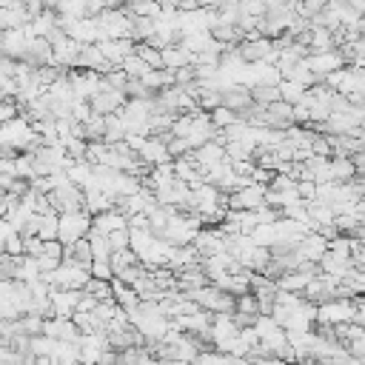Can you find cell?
<instances>
[{"instance_id":"18","label":"cell","mask_w":365,"mask_h":365,"mask_svg":"<svg viewBox=\"0 0 365 365\" xmlns=\"http://www.w3.org/2000/svg\"><path fill=\"white\" fill-rule=\"evenodd\" d=\"M305 86H299V83H294V80H279V100H285L288 106H297V103H302V97H305Z\"/></svg>"},{"instance_id":"24","label":"cell","mask_w":365,"mask_h":365,"mask_svg":"<svg viewBox=\"0 0 365 365\" xmlns=\"http://www.w3.org/2000/svg\"><path fill=\"white\" fill-rule=\"evenodd\" d=\"M108 242H111V251H114V248H128L131 231H128V228H117V231L108 234Z\"/></svg>"},{"instance_id":"3","label":"cell","mask_w":365,"mask_h":365,"mask_svg":"<svg viewBox=\"0 0 365 365\" xmlns=\"http://www.w3.org/2000/svg\"><path fill=\"white\" fill-rule=\"evenodd\" d=\"M354 311H356V305L348 299H328V302H319L314 319L319 325H342V322L354 319Z\"/></svg>"},{"instance_id":"22","label":"cell","mask_w":365,"mask_h":365,"mask_svg":"<svg viewBox=\"0 0 365 365\" xmlns=\"http://www.w3.org/2000/svg\"><path fill=\"white\" fill-rule=\"evenodd\" d=\"M134 51L151 66V68H163V57H160V48H154V46H148V43H137L134 46Z\"/></svg>"},{"instance_id":"7","label":"cell","mask_w":365,"mask_h":365,"mask_svg":"<svg viewBox=\"0 0 365 365\" xmlns=\"http://www.w3.org/2000/svg\"><path fill=\"white\" fill-rule=\"evenodd\" d=\"M134 40L131 37H120V40H97V48H100V54L111 63V66H117L120 68V63L128 57V54H134Z\"/></svg>"},{"instance_id":"8","label":"cell","mask_w":365,"mask_h":365,"mask_svg":"<svg viewBox=\"0 0 365 365\" xmlns=\"http://www.w3.org/2000/svg\"><path fill=\"white\" fill-rule=\"evenodd\" d=\"M302 63H305V66H308V68H311V71H314V74H317V77L322 80L325 74H331V71L342 68V63H345V60H342V54H339V51L334 48V51H319V54H308V57H305Z\"/></svg>"},{"instance_id":"19","label":"cell","mask_w":365,"mask_h":365,"mask_svg":"<svg viewBox=\"0 0 365 365\" xmlns=\"http://www.w3.org/2000/svg\"><path fill=\"white\" fill-rule=\"evenodd\" d=\"M208 120H211V125H214L217 131H222V128L234 125L240 117H237V111H231V108H225V106H217V108L208 111Z\"/></svg>"},{"instance_id":"25","label":"cell","mask_w":365,"mask_h":365,"mask_svg":"<svg viewBox=\"0 0 365 365\" xmlns=\"http://www.w3.org/2000/svg\"><path fill=\"white\" fill-rule=\"evenodd\" d=\"M220 3H222V0H200V6H202V9H217Z\"/></svg>"},{"instance_id":"21","label":"cell","mask_w":365,"mask_h":365,"mask_svg":"<svg viewBox=\"0 0 365 365\" xmlns=\"http://www.w3.org/2000/svg\"><path fill=\"white\" fill-rule=\"evenodd\" d=\"M120 68H123L128 77H143V74H145L151 66H148V63H145V60H143V57L134 51V54H128V57L120 63Z\"/></svg>"},{"instance_id":"10","label":"cell","mask_w":365,"mask_h":365,"mask_svg":"<svg viewBox=\"0 0 365 365\" xmlns=\"http://www.w3.org/2000/svg\"><path fill=\"white\" fill-rule=\"evenodd\" d=\"M137 157H140L143 163H148V165H160V163H171V154H168V145H165V140H160V137H145V143H143V148L137 151Z\"/></svg>"},{"instance_id":"9","label":"cell","mask_w":365,"mask_h":365,"mask_svg":"<svg viewBox=\"0 0 365 365\" xmlns=\"http://www.w3.org/2000/svg\"><path fill=\"white\" fill-rule=\"evenodd\" d=\"M220 106H225V108H231V111H242V108H248L251 106V88L248 86H242V83H228L222 91H220Z\"/></svg>"},{"instance_id":"14","label":"cell","mask_w":365,"mask_h":365,"mask_svg":"<svg viewBox=\"0 0 365 365\" xmlns=\"http://www.w3.org/2000/svg\"><path fill=\"white\" fill-rule=\"evenodd\" d=\"M328 174H331V182H351L356 177V165L351 163V157H342V154H334L328 160Z\"/></svg>"},{"instance_id":"20","label":"cell","mask_w":365,"mask_h":365,"mask_svg":"<svg viewBox=\"0 0 365 365\" xmlns=\"http://www.w3.org/2000/svg\"><path fill=\"white\" fill-rule=\"evenodd\" d=\"M279 100V86H251V103L271 106Z\"/></svg>"},{"instance_id":"15","label":"cell","mask_w":365,"mask_h":365,"mask_svg":"<svg viewBox=\"0 0 365 365\" xmlns=\"http://www.w3.org/2000/svg\"><path fill=\"white\" fill-rule=\"evenodd\" d=\"M140 80H143V86H145L151 94H157V91H163V88L174 86V71H168V68H148Z\"/></svg>"},{"instance_id":"17","label":"cell","mask_w":365,"mask_h":365,"mask_svg":"<svg viewBox=\"0 0 365 365\" xmlns=\"http://www.w3.org/2000/svg\"><path fill=\"white\" fill-rule=\"evenodd\" d=\"M111 271H114V277L120 274V271H125V268H131V265H137L140 259H137V254L131 251V248H114L111 251Z\"/></svg>"},{"instance_id":"5","label":"cell","mask_w":365,"mask_h":365,"mask_svg":"<svg viewBox=\"0 0 365 365\" xmlns=\"http://www.w3.org/2000/svg\"><path fill=\"white\" fill-rule=\"evenodd\" d=\"M83 288H51L48 299H51V314L54 317H71L77 311Z\"/></svg>"},{"instance_id":"12","label":"cell","mask_w":365,"mask_h":365,"mask_svg":"<svg viewBox=\"0 0 365 365\" xmlns=\"http://www.w3.org/2000/svg\"><path fill=\"white\" fill-rule=\"evenodd\" d=\"M29 20H31V14L26 11V6H23L20 0H14L11 6H3V9H0V29H3V31H6V29H23Z\"/></svg>"},{"instance_id":"13","label":"cell","mask_w":365,"mask_h":365,"mask_svg":"<svg viewBox=\"0 0 365 365\" xmlns=\"http://www.w3.org/2000/svg\"><path fill=\"white\" fill-rule=\"evenodd\" d=\"M160 57H163V68H168V71H177L182 66H191V60H194V54H188L180 43H171V46L160 48Z\"/></svg>"},{"instance_id":"1","label":"cell","mask_w":365,"mask_h":365,"mask_svg":"<svg viewBox=\"0 0 365 365\" xmlns=\"http://www.w3.org/2000/svg\"><path fill=\"white\" fill-rule=\"evenodd\" d=\"M88 231H91V214L86 208L57 214V242L60 245H71V242L83 240Z\"/></svg>"},{"instance_id":"23","label":"cell","mask_w":365,"mask_h":365,"mask_svg":"<svg viewBox=\"0 0 365 365\" xmlns=\"http://www.w3.org/2000/svg\"><path fill=\"white\" fill-rule=\"evenodd\" d=\"M91 277H97V279H111L114 277V271H111V262L108 259H91Z\"/></svg>"},{"instance_id":"6","label":"cell","mask_w":365,"mask_h":365,"mask_svg":"<svg viewBox=\"0 0 365 365\" xmlns=\"http://www.w3.org/2000/svg\"><path fill=\"white\" fill-rule=\"evenodd\" d=\"M29 40H31V34L26 31V26L23 29H6L3 40H0V54H6L11 60H23V54L29 48Z\"/></svg>"},{"instance_id":"4","label":"cell","mask_w":365,"mask_h":365,"mask_svg":"<svg viewBox=\"0 0 365 365\" xmlns=\"http://www.w3.org/2000/svg\"><path fill=\"white\" fill-rule=\"evenodd\" d=\"M237 51L245 63H274L277 60V48H274V40L271 37H254V40H242L237 43Z\"/></svg>"},{"instance_id":"11","label":"cell","mask_w":365,"mask_h":365,"mask_svg":"<svg viewBox=\"0 0 365 365\" xmlns=\"http://www.w3.org/2000/svg\"><path fill=\"white\" fill-rule=\"evenodd\" d=\"M23 63H29V66H54L51 63V43L46 40V37H31L29 40V48H26V54H23Z\"/></svg>"},{"instance_id":"16","label":"cell","mask_w":365,"mask_h":365,"mask_svg":"<svg viewBox=\"0 0 365 365\" xmlns=\"http://www.w3.org/2000/svg\"><path fill=\"white\" fill-rule=\"evenodd\" d=\"M154 31H157L154 17H134V20H131V40H134V43H145Z\"/></svg>"},{"instance_id":"2","label":"cell","mask_w":365,"mask_h":365,"mask_svg":"<svg viewBox=\"0 0 365 365\" xmlns=\"http://www.w3.org/2000/svg\"><path fill=\"white\" fill-rule=\"evenodd\" d=\"M265 191H268L265 182H248V185L231 191L225 200H228V208H234V211H257L265 205Z\"/></svg>"},{"instance_id":"26","label":"cell","mask_w":365,"mask_h":365,"mask_svg":"<svg viewBox=\"0 0 365 365\" xmlns=\"http://www.w3.org/2000/svg\"><path fill=\"white\" fill-rule=\"evenodd\" d=\"M262 3H265V9H268V6H277V3H285V0H262Z\"/></svg>"}]
</instances>
